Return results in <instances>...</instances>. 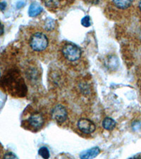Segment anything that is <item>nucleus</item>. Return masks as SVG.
Returning a JSON list of instances; mask_svg holds the SVG:
<instances>
[{
  "label": "nucleus",
  "instance_id": "nucleus-19",
  "mask_svg": "<svg viewBox=\"0 0 141 159\" xmlns=\"http://www.w3.org/2000/svg\"><path fill=\"white\" fill-rule=\"evenodd\" d=\"M0 77H1V72H0Z\"/></svg>",
  "mask_w": 141,
  "mask_h": 159
},
{
  "label": "nucleus",
  "instance_id": "nucleus-7",
  "mask_svg": "<svg viewBox=\"0 0 141 159\" xmlns=\"http://www.w3.org/2000/svg\"><path fill=\"white\" fill-rule=\"evenodd\" d=\"M77 126L81 132L86 134H92L96 129L95 123L88 119H80L77 123Z\"/></svg>",
  "mask_w": 141,
  "mask_h": 159
},
{
  "label": "nucleus",
  "instance_id": "nucleus-6",
  "mask_svg": "<svg viewBox=\"0 0 141 159\" xmlns=\"http://www.w3.org/2000/svg\"><path fill=\"white\" fill-rule=\"evenodd\" d=\"M52 117L59 124H62L65 122L68 118L67 110L62 105H56L52 110Z\"/></svg>",
  "mask_w": 141,
  "mask_h": 159
},
{
  "label": "nucleus",
  "instance_id": "nucleus-18",
  "mask_svg": "<svg viewBox=\"0 0 141 159\" xmlns=\"http://www.w3.org/2000/svg\"><path fill=\"white\" fill-rule=\"evenodd\" d=\"M138 7H139V9L141 11V1L139 2V3H138Z\"/></svg>",
  "mask_w": 141,
  "mask_h": 159
},
{
  "label": "nucleus",
  "instance_id": "nucleus-16",
  "mask_svg": "<svg viewBox=\"0 0 141 159\" xmlns=\"http://www.w3.org/2000/svg\"><path fill=\"white\" fill-rule=\"evenodd\" d=\"M4 25L2 24L1 20H0V35H2L4 34Z\"/></svg>",
  "mask_w": 141,
  "mask_h": 159
},
{
  "label": "nucleus",
  "instance_id": "nucleus-1",
  "mask_svg": "<svg viewBox=\"0 0 141 159\" xmlns=\"http://www.w3.org/2000/svg\"><path fill=\"white\" fill-rule=\"evenodd\" d=\"M24 39L25 46L32 55L41 57L50 52L52 40L44 29L30 27L24 31Z\"/></svg>",
  "mask_w": 141,
  "mask_h": 159
},
{
  "label": "nucleus",
  "instance_id": "nucleus-10",
  "mask_svg": "<svg viewBox=\"0 0 141 159\" xmlns=\"http://www.w3.org/2000/svg\"><path fill=\"white\" fill-rule=\"evenodd\" d=\"M116 126V122L111 117H106L102 122V127L106 130H112Z\"/></svg>",
  "mask_w": 141,
  "mask_h": 159
},
{
  "label": "nucleus",
  "instance_id": "nucleus-8",
  "mask_svg": "<svg viewBox=\"0 0 141 159\" xmlns=\"http://www.w3.org/2000/svg\"><path fill=\"white\" fill-rule=\"evenodd\" d=\"M100 152L98 147H93L86 151H84L80 154L81 159H93L97 156Z\"/></svg>",
  "mask_w": 141,
  "mask_h": 159
},
{
  "label": "nucleus",
  "instance_id": "nucleus-5",
  "mask_svg": "<svg viewBox=\"0 0 141 159\" xmlns=\"http://www.w3.org/2000/svg\"><path fill=\"white\" fill-rule=\"evenodd\" d=\"M26 122L30 129L37 131L41 129L45 124V117L40 112H35L30 115Z\"/></svg>",
  "mask_w": 141,
  "mask_h": 159
},
{
  "label": "nucleus",
  "instance_id": "nucleus-12",
  "mask_svg": "<svg viewBox=\"0 0 141 159\" xmlns=\"http://www.w3.org/2000/svg\"><path fill=\"white\" fill-rule=\"evenodd\" d=\"M38 153L39 155L42 156V157L44 159H49L50 156V151L48 150V148L47 147H41L39 151H38Z\"/></svg>",
  "mask_w": 141,
  "mask_h": 159
},
{
  "label": "nucleus",
  "instance_id": "nucleus-11",
  "mask_svg": "<svg viewBox=\"0 0 141 159\" xmlns=\"http://www.w3.org/2000/svg\"><path fill=\"white\" fill-rule=\"evenodd\" d=\"M43 3H44L46 7H47L49 9H52L54 11V10L58 9V7H59V5H61L63 3H64V2H58V1H47V2H44Z\"/></svg>",
  "mask_w": 141,
  "mask_h": 159
},
{
  "label": "nucleus",
  "instance_id": "nucleus-15",
  "mask_svg": "<svg viewBox=\"0 0 141 159\" xmlns=\"http://www.w3.org/2000/svg\"><path fill=\"white\" fill-rule=\"evenodd\" d=\"M7 3L5 2H0V10L1 11H4L6 9Z\"/></svg>",
  "mask_w": 141,
  "mask_h": 159
},
{
  "label": "nucleus",
  "instance_id": "nucleus-13",
  "mask_svg": "<svg viewBox=\"0 0 141 159\" xmlns=\"http://www.w3.org/2000/svg\"><path fill=\"white\" fill-rule=\"evenodd\" d=\"M81 24L83 25L85 27H89L90 25H91V22H90V18L88 16H85L81 20Z\"/></svg>",
  "mask_w": 141,
  "mask_h": 159
},
{
  "label": "nucleus",
  "instance_id": "nucleus-2",
  "mask_svg": "<svg viewBox=\"0 0 141 159\" xmlns=\"http://www.w3.org/2000/svg\"><path fill=\"white\" fill-rule=\"evenodd\" d=\"M0 86L11 96L19 98L25 96L28 91L24 79L16 67L10 68L4 73L0 81Z\"/></svg>",
  "mask_w": 141,
  "mask_h": 159
},
{
  "label": "nucleus",
  "instance_id": "nucleus-14",
  "mask_svg": "<svg viewBox=\"0 0 141 159\" xmlns=\"http://www.w3.org/2000/svg\"><path fill=\"white\" fill-rule=\"evenodd\" d=\"M4 159H19V158L12 152H7L4 156Z\"/></svg>",
  "mask_w": 141,
  "mask_h": 159
},
{
  "label": "nucleus",
  "instance_id": "nucleus-3",
  "mask_svg": "<svg viewBox=\"0 0 141 159\" xmlns=\"http://www.w3.org/2000/svg\"><path fill=\"white\" fill-rule=\"evenodd\" d=\"M58 55L61 62L70 69H78L83 64V52L78 45L68 41L60 44Z\"/></svg>",
  "mask_w": 141,
  "mask_h": 159
},
{
  "label": "nucleus",
  "instance_id": "nucleus-4",
  "mask_svg": "<svg viewBox=\"0 0 141 159\" xmlns=\"http://www.w3.org/2000/svg\"><path fill=\"white\" fill-rule=\"evenodd\" d=\"M132 1H112L107 3L105 14L108 19L113 20L120 19L126 11L132 6Z\"/></svg>",
  "mask_w": 141,
  "mask_h": 159
},
{
  "label": "nucleus",
  "instance_id": "nucleus-17",
  "mask_svg": "<svg viewBox=\"0 0 141 159\" xmlns=\"http://www.w3.org/2000/svg\"><path fill=\"white\" fill-rule=\"evenodd\" d=\"M131 159H141V156H135V157H133Z\"/></svg>",
  "mask_w": 141,
  "mask_h": 159
},
{
  "label": "nucleus",
  "instance_id": "nucleus-9",
  "mask_svg": "<svg viewBox=\"0 0 141 159\" xmlns=\"http://www.w3.org/2000/svg\"><path fill=\"white\" fill-rule=\"evenodd\" d=\"M42 11V8L41 7L40 5L38 4L37 3L33 2L29 7L28 9V15L30 17H35L37 16V15H39Z\"/></svg>",
  "mask_w": 141,
  "mask_h": 159
}]
</instances>
